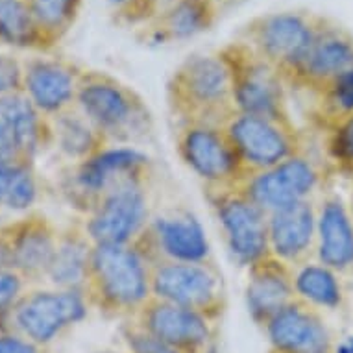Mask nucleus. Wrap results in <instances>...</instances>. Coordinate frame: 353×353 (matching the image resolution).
<instances>
[{"label":"nucleus","instance_id":"1","mask_svg":"<svg viewBox=\"0 0 353 353\" xmlns=\"http://www.w3.org/2000/svg\"><path fill=\"white\" fill-rule=\"evenodd\" d=\"M165 99L174 126H226L239 113L230 69L219 52L192 54L181 61L168 78Z\"/></svg>","mask_w":353,"mask_h":353},{"label":"nucleus","instance_id":"2","mask_svg":"<svg viewBox=\"0 0 353 353\" xmlns=\"http://www.w3.org/2000/svg\"><path fill=\"white\" fill-rule=\"evenodd\" d=\"M76 108L111 145L139 148L156 135L154 111L145 97L105 70L81 72Z\"/></svg>","mask_w":353,"mask_h":353},{"label":"nucleus","instance_id":"3","mask_svg":"<svg viewBox=\"0 0 353 353\" xmlns=\"http://www.w3.org/2000/svg\"><path fill=\"white\" fill-rule=\"evenodd\" d=\"M150 272L134 244H94L83 296L108 319H134L152 298Z\"/></svg>","mask_w":353,"mask_h":353},{"label":"nucleus","instance_id":"4","mask_svg":"<svg viewBox=\"0 0 353 353\" xmlns=\"http://www.w3.org/2000/svg\"><path fill=\"white\" fill-rule=\"evenodd\" d=\"M219 54L230 69L239 113L294 121L287 99L289 87L274 65L261 58L244 41L230 43Z\"/></svg>","mask_w":353,"mask_h":353},{"label":"nucleus","instance_id":"5","mask_svg":"<svg viewBox=\"0 0 353 353\" xmlns=\"http://www.w3.org/2000/svg\"><path fill=\"white\" fill-rule=\"evenodd\" d=\"M152 296L185 307L216 324L228 307L224 274L211 261H163L152 265Z\"/></svg>","mask_w":353,"mask_h":353},{"label":"nucleus","instance_id":"6","mask_svg":"<svg viewBox=\"0 0 353 353\" xmlns=\"http://www.w3.org/2000/svg\"><path fill=\"white\" fill-rule=\"evenodd\" d=\"M203 198L213 211L228 252L241 267H252L270 254L268 213L241 187H203Z\"/></svg>","mask_w":353,"mask_h":353},{"label":"nucleus","instance_id":"7","mask_svg":"<svg viewBox=\"0 0 353 353\" xmlns=\"http://www.w3.org/2000/svg\"><path fill=\"white\" fill-rule=\"evenodd\" d=\"M224 130L235 146L246 178L307 150L294 121L235 113Z\"/></svg>","mask_w":353,"mask_h":353},{"label":"nucleus","instance_id":"8","mask_svg":"<svg viewBox=\"0 0 353 353\" xmlns=\"http://www.w3.org/2000/svg\"><path fill=\"white\" fill-rule=\"evenodd\" d=\"M174 150L203 187L241 185L246 178L224 126H174Z\"/></svg>","mask_w":353,"mask_h":353},{"label":"nucleus","instance_id":"9","mask_svg":"<svg viewBox=\"0 0 353 353\" xmlns=\"http://www.w3.org/2000/svg\"><path fill=\"white\" fill-rule=\"evenodd\" d=\"M150 180H134L113 187L85 213V226L94 244H132L148 224Z\"/></svg>","mask_w":353,"mask_h":353},{"label":"nucleus","instance_id":"10","mask_svg":"<svg viewBox=\"0 0 353 353\" xmlns=\"http://www.w3.org/2000/svg\"><path fill=\"white\" fill-rule=\"evenodd\" d=\"M148 263L211 261V244L202 222L187 208L163 209L152 214L139 237L132 243Z\"/></svg>","mask_w":353,"mask_h":353},{"label":"nucleus","instance_id":"11","mask_svg":"<svg viewBox=\"0 0 353 353\" xmlns=\"http://www.w3.org/2000/svg\"><path fill=\"white\" fill-rule=\"evenodd\" d=\"M316 30L319 24L301 13H268L246 24L241 41L274 65L287 83L309 52Z\"/></svg>","mask_w":353,"mask_h":353},{"label":"nucleus","instance_id":"12","mask_svg":"<svg viewBox=\"0 0 353 353\" xmlns=\"http://www.w3.org/2000/svg\"><path fill=\"white\" fill-rule=\"evenodd\" d=\"M322 181V167L305 150L276 167L252 174L237 187L265 213H274L296 202L311 200Z\"/></svg>","mask_w":353,"mask_h":353},{"label":"nucleus","instance_id":"13","mask_svg":"<svg viewBox=\"0 0 353 353\" xmlns=\"http://www.w3.org/2000/svg\"><path fill=\"white\" fill-rule=\"evenodd\" d=\"M152 157L137 146L111 145L76 165L74 194L89 211L104 192L134 180H150Z\"/></svg>","mask_w":353,"mask_h":353},{"label":"nucleus","instance_id":"14","mask_svg":"<svg viewBox=\"0 0 353 353\" xmlns=\"http://www.w3.org/2000/svg\"><path fill=\"white\" fill-rule=\"evenodd\" d=\"M132 320L181 353H205L214 346L213 322L191 309L174 305L154 296Z\"/></svg>","mask_w":353,"mask_h":353},{"label":"nucleus","instance_id":"15","mask_svg":"<svg viewBox=\"0 0 353 353\" xmlns=\"http://www.w3.org/2000/svg\"><path fill=\"white\" fill-rule=\"evenodd\" d=\"M350 69H353V41L336 30L319 26L313 45L287 80V87L320 99Z\"/></svg>","mask_w":353,"mask_h":353},{"label":"nucleus","instance_id":"16","mask_svg":"<svg viewBox=\"0 0 353 353\" xmlns=\"http://www.w3.org/2000/svg\"><path fill=\"white\" fill-rule=\"evenodd\" d=\"M87 307L89 303L80 290L37 292L21 303L15 319L30 341L45 344L56 339L65 327L85 319Z\"/></svg>","mask_w":353,"mask_h":353},{"label":"nucleus","instance_id":"17","mask_svg":"<svg viewBox=\"0 0 353 353\" xmlns=\"http://www.w3.org/2000/svg\"><path fill=\"white\" fill-rule=\"evenodd\" d=\"M272 350L281 353H331L333 342L316 307L296 298L265 324Z\"/></svg>","mask_w":353,"mask_h":353},{"label":"nucleus","instance_id":"18","mask_svg":"<svg viewBox=\"0 0 353 353\" xmlns=\"http://www.w3.org/2000/svg\"><path fill=\"white\" fill-rule=\"evenodd\" d=\"M268 248L289 267L313 259L316 250V203L313 198L268 213Z\"/></svg>","mask_w":353,"mask_h":353},{"label":"nucleus","instance_id":"19","mask_svg":"<svg viewBox=\"0 0 353 353\" xmlns=\"http://www.w3.org/2000/svg\"><path fill=\"white\" fill-rule=\"evenodd\" d=\"M316 261L336 274L353 272V213L336 192L316 203Z\"/></svg>","mask_w":353,"mask_h":353},{"label":"nucleus","instance_id":"20","mask_svg":"<svg viewBox=\"0 0 353 353\" xmlns=\"http://www.w3.org/2000/svg\"><path fill=\"white\" fill-rule=\"evenodd\" d=\"M246 309L255 324L265 327L279 309L296 300L292 267L272 254L248 267V281L244 289Z\"/></svg>","mask_w":353,"mask_h":353},{"label":"nucleus","instance_id":"21","mask_svg":"<svg viewBox=\"0 0 353 353\" xmlns=\"http://www.w3.org/2000/svg\"><path fill=\"white\" fill-rule=\"evenodd\" d=\"M81 72L58 61H37L24 72L28 97L43 113L59 115L76 105Z\"/></svg>","mask_w":353,"mask_h":353},{"label":"nucleus","instance_id":"22","mask_svg":"<svg viewBox=\"0 0 353 353\" xmlns=\"http://www.w3.org/2000/svg\"><path fill=\"white\" fill-rule=\"evenodd\" d=\"M216 15L219 8L213 0H176L152 19L148 39L161 45L191 39L211 28Z\"/></svg>","mask_w":353,"mask_h":353},{"label":"nucleus","instance_id":"23","mask_svg":"<svg viewBox=\"0 0 353 353\" xmlns=\"http://www.w3.org/2000/svg\"><path fill=\"white\" fill-rule=\"evenodd\" d=\"M93 250L94 243L83 224L80 230H70L58 239V248L47 276L59 289L83 292Z\"/></svg>","mask_w":353,"mask_h":353},{"label":"nucleus","instance_id":"24","mask_svg":"<svg viewBox=\"0 0 353 353\" xmlns=\"http://www.w3.org/2000/svg\"><path fill=\"white\" fill-rule=\"evenodd\" d=\"M13 255V267L28 276L48 274L54 254L58 248V237L47 222H26L10 241Z\"/></svg>","mask_w":353,"mask_h":353},{"label":"nucleus","instance_id":"25","mask_svg":"<svg viewBox=\"0 0 353 353\" xmlns=\"http://www.w3.org/2000/svg\"><path fill=\"white\" fill-rule=\"evenodd\" d=\"M0 122L8 130L19 156H34L39 150L47 130L41 121V110L28 97L21 93L2 97Z\"/></svg>","mask_w":353,"mask_h":353},{"label":"nucleus","instance_id":"26","mask_svg":"<svg viewBox=\"0 0 353 353\" xmlns=\"http://www.w3.org/2000/svg\"><path fill=\"white\" fill-rule=\"evenodd\" d=\"M54 137L58 141L59 148L76 163L111 146L104 134L76 105L56 115Z\"/></svg>","mask_w":353,"mask_h":353},{"label":"nucleus","instance_id":"27","mask_svg":"<svg viewBox=\"0 0 353 353\" xmlns=\"http://www.w3.org/2000/svg\"><path fill=\"white\" fill-rule=\"evenodd\" d=\"M296 298L316 309H335L342 303V287L339 274L320 261H305L292 267Z\"/></svg>","mask_w":353,"mask_h":353},{"label":"nucleus","instance_id":"28","mask_svg":"<svg viewBox=\"0 0 353 353\" xmlns=\"http://www.w3.org/2000/svg\"><path fill=\"white\" fill-rule=\"evenodd\" d=\"M43 30L24 0H0V41L15 47H28L39 39Z\"/></svg>","mask_w":353,"mask_h":353},{"label":"nucleus","instance_id":"29","mask_svg":"<svg viewBox=\"0 0 353 353\" xmlns=\"http://www.w3.org/2000/svg\"><path fill=\"white\" fill-rule=\"evenodd\" d=\"M35 200V181L30 170L15 161H0V203L26 209Z\"/></svg>","mask_w":353,"mask_h":353},{"label":"nucleus","instance_id":"30","mask_svg":"<svg viewBox=\"0 0 353 353\" xmlns=\"http://www.w3.org/2000/svg\"><path fill=\"white\" fill-rule=\"evenodd\" d=\"M350 111H353V69L341 76L324 97H320L314 117L330 132Z\"/></svg>","mask_w":353,"mask_h":353},{"label":"nucleus","instance_id":"31","mask_svg":"<svg viewBox=\"0 0 353 353\" xmlns=\"http://www.w3.org/2000/svg\"><path fill=\"white\" fill-rule=\"evenodd\" d=\"M81 0H28L30 12L39 24V28L48 34L67 30L78 15Z\"/></svg>","mask_w":353,"mask_h":353},{"label":"nucleus","instance_id":"32","mask_svg":"<svg viewBox=\"0 0 353 353\" xmlns=\"http://www.w3.org/2000/svg\"><path fill=\"white\" fill-rule=\"evenodd\" d=\"M330 152L342 172L353 168V111L330 130Z\"/></svg>","mask_w":353,"mask_h":353},{"label":"nucleus","instance_id":"33","mask_svg":"<svg viewBox=\"0 0 353 353\" xmlns=\"http://www.w3.org/2000/svg\"><path fill=\"white\" fill-rule=\"evenodd\" d=\"M122 336L130 353H181L139 327L134 320L122 327Z\"/></svg>","mask_w":353,"mask_h":353},{"label":"nucleus","instance_id":"34","mask_svg":"<svg viewBox=\"0 0 353 353\" xmlns=\"http://www.w3.org/2000/svg\"><path fill=\"white\" fill-rule=\"evenodd\" d=\"M24 80V74L19 63L10 56H0V99L17 93Z\"/></svg>","mask_w":353,"mask_h":353},{"label":"nucleus","instance_id":"35","mask_svg":"<svg viewBox=\"0 0 353 353\" xmlns=\"http://www.w3.org/2000/svg\"><path fill=\"white\" fill-rule=\"evenodd\" d=\"M21 285L23 283H21L19 274H15L10 268L0 270V313L6 311L8 307L12 305L13 300L21 292Z\"/></svg>","mask_w":353,"mask_h":353},{"label":"nucleus","instance_id":"36","mask_svg":"<svg viewBox=\"0 0 353 353\" xmlns=\"http://www.w3.org/2000/svg\"><path fill=\"white\" fill-rule=\"evenodd\" d=\"M0 353H39L34 342L19 336H0Z\"/></svg>","mask_w":353,"mask_h":353},{"label":"nucleus","instance_id":"37","mask_svg":"<svg viewBox=\"0 0 353 353\" xmlns=\"http://www.w3.org/2000/svg\"><path fill=\"white\" fill-rule=\"evenodd\" d=\"M19 157V152L13 145L12 137L8 134V130L0 122V161H15Z\"/></svg>","mask_w":353,"mask_h":353},{"label":"nucleus","instance_id":"38","mask_svg":"<svg viewBox=\"0 0 353 353\" xmlns=\"http://www.w3.org/2000/svg\"><path fill=\"white\" fill-rule=\"evenodd\" d=\"M336 353H353V339H347L336 347Z\"/></svg>","mask_w":353,"mask_h":353},{"label":"nucleus","instance_id":"39","mask_svg":"<svg viewBox=\"0 0 353 353\" xmlns=\"http://www.w3.org/2000/svg\"><path fill=\"white\" fill-rule=\"evenodd\" d=\"M213 2L216 8H222L224 4H230V2H233V0H213Z\"/></svg>","mask_w":353,"mask_h":353},{"label":"nucleus","instance_id":"40","mask_svg":"<svg viewBox=\"0 0 353 353\" xmlns=\"http://www.w3.org/2000/svg\"><path fill=\"white\" fill-rule=\"evenodd\" d=\"M146 2L150 4L152 10H154V13H156V15H157V2H159V0H146ZM156 15H154V17H156Z\"/></svg>","mask_w":353,"mask_h":353},{"label":"nucleus","instance_id":"41","mask_svg":"<svg viewBox=\"0 0 353 353\" xmlns=\"http://www.w3.org/2000/svg\"><path fill=\"white\" fill-rule=\"evenodd\" d=\"M350 209H352V213H353V187H352V198H350Z\"/></svg>","mask_w":353,"mask_h":353},{"label":"nucleus","instance_id":"42","mask_svg":"<svg viewBox=\"0 0 353 353\" xmlns=\"http://www.w3.org/2000/svg\"><path fill=\"white\" fill-rule=\"evenodd\" d=\"M347 176H350V178H352V180H353V168H352V170H350V172H347Z\"/></svg>","mask_w":353,"mask_h":353},{"label":"nucleus","instance_id":"43","mask_svg":"<svg viewBox=\"0 0 353 353\" xmlns=\"http://www.w3.org/2000/svg\"><path fill=\"white\" fill-rule=\"evenodd\" d=\"M270 353H279V352H276V350H270Z\"/></svg>","mask_w":353,"mask_h":353},{"label":"nucleus","instance_id":"44","mask_svg":"<svg viewBox=\"0 0 353 353\" xmlns=\"http://www.w3.org/2000/svg\"><path fill=\"white\" fill-rule=\"evenodd\" d=\"M276 352H278V350H276ZM279 353H281V352H279Z\"/></svg>","mask_w":353,"mask_h":353}]
</instances>
